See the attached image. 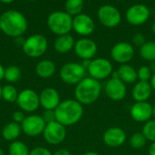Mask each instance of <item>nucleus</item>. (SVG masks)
I'll return each mask as SVG.
<instances>
[{"label": "nucleus", "instance_id": "1", "mask_svg": "<svg viewBox=\"0 0 155 155\" xmlns=\"http://www.w3.org/2000/svg\"><path fill=\"white\" fill-rule=\"evenodd\" d=\"M28 26L25 16L17 10H7L0 16V29L8 37H18L25 33Z\"/></svg>", "mask_w": 155, "mask_h": 155}, {"label": "nucleus", "instance_id": "2", "mask_svg": "<svg viewBox=\"0 0 155 155\" xmlns=\"http://www.w3.org/2000/svg\"><path fill=\"white\" fill-rule=\"evenodd\" d=\"M55 120L64 127L77 123L83 117V105L76 100H65L61 101L54 110Z\"/></svg>", "mask_w": 155, "mask_h": 155}, {"label": "nucleus", "instance_id": "3", "mask_svg": "<svg viewBox=\"0 0 155 155\" xmlns=\"http://www.w3.org/2000/svg\"><path fill=\"white\" fill-rule=\"evenodd\" d=\"M102 85L99 80L91 77L84 78L75 87L74 96L82 105H90L95 102L100 97Z\"/></svg>", "mask_w": 155, "mask_h": 155}, {"label": "nucleus", "instance_id": "4", "mask_svg": "<svg viewBox=\"0 0 155 155\" xmlns=\"http://www.w3.org/2000/svg\"><path fill=\"white\" fill-rule=\"evenodd\" d=\"M47 26L55 35H66L73 28L72 16L66 12L54 11L47 17Z\"/></svg>", "mask_w": 155, "mask_h": 155}, {"label": "nucleus", "instance_id": "5", "mask_svg": "<svg viewBox=\"0 0 155 155\" xmlns=\"http://www.w3.org/2000/svg\"><path fill=\"white\" fill-rule=\"evenodd\" d=\"M48 48V42L45 36L35 34L25 40L22 49L24 53L30 58H39L43 56Z\"/></svg>", "mask_w": 155, "mask_h": 155}, {"label": "nucleus", "instance_id": "6", "mask_svg": "<svg viewBox=\"0 0 155 155\" xmlns=\"http://www.w3.org/2000/svg\"><path fill=\"white\" fill-rule=\"evenodd\" d=\"M86 69L79 63L70 62L64 64L60 69L61 79L69 85H77L85 78Z\"/></svg>", "mask_w": 155, "mask_h": 155}, {"label": "nucleus", "instance_id": "7", "mask_svg": "<svg viewBox=\"0 0 155 155\" xmlns=\"http://www.w3.org/2000/svg\"><path fill=\"white\" fill-rule=\"evenodd\" d=\"M87 72L90 74V77L94 79H104L112 74L113 65L108 59L98 58L91 60L90 65L87 68Z\"/></svg>", "mask_w": 155, "mask_h": 155}, {"label": "nucleus", "instance_id": "8", "mask_svg": "<svg viewBox=\"0 0 155 155\" xmlns=\"http://www.w3.org/2000/svg\"><path fill=\"white\" fill-rule=\"evenodd\" d=\"M43 135L47 143L57 145L64 141L66 137V130L64 125L55 121L45 125Z\"/></svg>", "mask_w": 155, "mask_h": 155}, {"label": "nucleus", "instance_id": "9", "mask_svg": "<svg viewBox=\"0 0 155 155\" xmlns=\"http://www.w3.org/2000/svg\"><path fill=\"white\" fill-rule=\"evenodd\" d=\"M16 103L22 111L34 112L40 106L39 95L31 89H25L18 94Z\"/></svg>", "mask_w": 155, "mask_h": 155}, {"label": "nucleus", "instance_id": "10", "mask_svg": "<svg viewBox=\"0 0 155 155\" xmlns=\"http://www.w3.org/2000/svg\"><path fill=\"white\" fill-rule=\"evenodd\" d=\"M46 123L40 115L32 114L25 116L24 122L21 123V129L23 132L30 137H35L44 132Z\"/></svg>", "mask_w": 155, "mask_h": 155}, {"label": "nucleus", "instance_id": "11", "mask_svg": "<svg viewBox=\"0 0 155 155\" xmlns=\"http://www.w3.org/2000/svg\"><path fill=\"white\" fill-rule=\"evenodd\" d=\"M98 18L104 26L114 27L121 22V14L116 7L110 5H104L98 10Z\"/></svg>", "mask_w": 155, "mask_h": 155}, {"label": "nucleus", "instance_id": "12", "mask_svg": "<svg viewBox=\"0 0 155 155\" xmlns=\"http://www.w3.org/2000/svg\"><path fill=\"white\" fill-rule=\"evenodd\" d=\"M134 56V50L131 44L126 42H120L115 44L111 50L112 58L121 64H126L131 61Z\"/></svg>", "mask_w": 155, "mask_h": 155}, {"label": "nucleus", "instance_id": "13", "mask_svg": "<svg viewBox=\"0 0 155 155\" xmlns=\"http://www.w3.org/2000/svg\"><path fill=\"white\" fill-rule=\"evenodd\" d=\"M126 85L119 78L113 77L110 79L105 85V93L109 99L120 101L126 96Z\"/></svg>", "mask_w": 155, "mask_h": 155}, {"label": "nucleus", "instance_id": "14", "mask_svg": "<svg viewBox=\"0 0 155 155\" xmlns=\"http://www.w3.org/2000/svg\"><path fill=\"white\" fill-rule=\"evenodd\" d=\"M75 54L83 60H90L97 52V45L89 38H82L74 44Z\"/></svg>", "mask_w": 155, "mask_h": 155}, {"label": "nucleus", "instance_id": "15", "mask_svg": "<svg viewBox=\"0 0 155 155\" xmlns=\"http://www.w3.org/2000/svg\"><path fill=\"white\" fill-rule=\"evenodd\" d=\"M130 114L137 122H147L153 117V105L147 101L135 102L130 110Z\"/></svg>", "mask_w": 155, "mask_h": 155}, {"label": "nucleus", "instance_id": "16", "mask_svg": "<svg viewBox=\"0 0 155 155\" xmlns=\"http://www.w3.org/2000/svg\"><path fill=\"white\" fill-rule=\"evenodd\" d=\"M40 106L45 111H54L60 104V95L54 88H45L39 94Z\"/></svg>", "mask_w": 155, "mask_h": 155}, {"label": "nucleus", "instance_id": "17", "mask_svg": "<svg viewBox=\"0 0 155 155\" xmlns=\"http://www.w3.org/2000/svg\"><path fill=\"white\" fill-rule=\"evenodd\" d=\"M150 11L144 5L137 4L131 6L126 12V19L132 25H142L148 19Z\"/></svg>", "mask_w": 155, "mask_h": 155}, {"label": "nucleus", "instance_id": "18", "mask_svg": "<svg viewBox=\"0 0 155 155\" xmlns=\"http://www.w3.org/2000/svg\"><path fill=\"white\" fill-rule=\"evenodd\" d=\"M73 29L81 36H89L94 30V20L85 14H79L73 18Z\"/></svg>", "mask_w": 155, "mask_h": 155}, {"label": "nucleus", "instance_id": "19", "mask_svg": "<svg viewBox=\"0 0 155 155\" xmlns=\"http://www.w3.org/2000/svg\"><path fill=\"white\" fill-rule=\"evenodd\" d=\"M104 143L112 148L122 146L126 141V134L124 130L118 127H113L108 129L103 136Z\"/></svg>", "mask_w": 155, "mask_h": 155}, {"label": "nucleus", "instance_id": "20", "mask_svg": "<svg viewBox=\"0 0 155 155\" xmlns=\"http://www.w3.org/2000/svg\"><path fill=\"white\" fill-rule=\"evenodd\" d=\"M152 92L153 88L151 83L148 81H138L133 89L132 95L136 102L147 101V100L151 97Z\"/></svg>", "mask_w": 155, "mask_h": 155}, {"label": "nucleus", "instance_id": "21", "mask_svg": "<svg viewBox=\"0 0 155 155\" xmlns=\"http://www.w3.org/2000/svg\"><path fill=\"white\" fill-rule=\"evenodd\" d=\"M74 37L69 35H62L59 36L54 44V48L55 49L56 52L60 53V54H65L69 51H71L74 48Z\"/></svg>", "mask_w": 155, "mask_h": 155}, {"label": "nucleus", "instance_id": "22", "mask_svg": "<svg viewBox=\"0 0 155 155\" xmlns=\"http://www.w3.org/2000/svg\"><path fill=\"white\" fill-rule=\"evenodd\" d=\"M117 74H118V78L125 84L134 83L138 79L137 71L135 70V69L127 64L122 65L119 68Z\"/></svg>", "mask_w": 155, "mask_h": 155}, {"label": "nucleus", "instance_id": "23", "mask_svg": "<svg viewBox=\"0 0 155 155\" xmlns=\"http://www.w3.org/2000/svg\"><path fill=\"white\" fill-rule=\"evenodd\" d=\"M35 72L37 76L42 79H49L55 72V65L49 59H43L37 63Z\"/></svg>", "mask_w": 155, "mask_h": 155}, {"label": "nucleus", "instance_id": "24", "mask_svg": "<svg viewBox=\"0 0 155 155\" xmlns=\"http://www.w3.org/2000/svg\"><path fill=\"white\" fill-rule=\"evenodd\" d=\"M21 126L20 124L11 122L6 124L2 130V136L5 141L8 142H15L21 133Z\"/></svg>", "mask_w": 155, "mask_h": 155}, {"label": "nucleus", "instance_id": "25", "mask_svg": "<svg viewBox=\"0 0 155 155\" xmlns=\"http://www.w3.org/2000/svg\"><path fill=\"white\" fill-rule=\"evenodd\" d=\"M140 55L147 61H155V42H145L140 48Z\"/></svg>", "mask_w": 155, "mask_h": 155}, {"label": "nucleus", "instance_id": "26", "mask_svg": "<svg viewBox=\"0 0 155 155\" xmlns=\"http://www.w3.org/2000/svg\"><path fill=\"white\" fill-rule=\"evenodd\" d=\"M21 78V69L19 67L11 65L5 69V77L4 79L9 83H15Z\"/></svg>", "mask_w": 155, "mask_h": 155}, {"label": "nucleus", "instance_id": "27", "mask_svg": "<svg viewBox=\"0 0 155 155\" xmlns=\"http://www.w3.org/2000/svg\"><path fill=\"white\" fill-rule=\"evenodd\" d=\"M30 151L28 147L20 141L12 142L8 148V154L9 155H29Z\"/></svg>", "mask_w": 155, "mask_h": 155}, {"label": "nucleus", "instance_id": "28", "mask_svg": "<svg viewBox=\"0 0 155 155\" xmlns=\"http://www.w3.org/2000/svg\"><path fill=\"white\" fill-rule=\"evenodd\" d=\"M84 8V0H66L65 10L70 16H77L81 14Z\"/></svg>", "mask_w": 155, "mask_h": 155}, {"label": "nucleus", "instance_id": "29", "mask_svg": "<svg viewBox=\"0 0 155 155\" xmlns=\"http://www.w3.org/2000/svg\"><path fill=\"white\" fill-rule=\"evenodd\" d=\"M18 94L19 93L17 92L16 89L11 84H7L2 87V99L7 102L16 101Z\"/></svg>", "mask_w": 155, "mask_h": 155}, {"label": "nucleus", "instance_id": "30", "mask_svg": "<svg viewBox=\"0 0 155 155\" xmlns=\"http://www.w3.org/2000/svg\"><path fill=\"white\" fill-rule=\"evenodd\" d=\"M146 142H147V140H146L145 136L143 134V132H136V133L133 134L129 140L131 147H133L134 149H136V150H139V149H142L143 147H144L146 144Z\"/></svg>", "mask_w": 155, "mask_h": 155}, {"label": "nucleus", "instance_id": "31", "mask_svg": "<svg viewBox=\"0 0 155 155\" xmlns=\"http://www.w3.org/2000/svg\"><path fill=\"white\" fill-rule=\"evenodd\" d=\"M142 132L145 136L146 140L155 143V120H150L145 122Z\"/></svg>", "mask_w": 155, "mask_h": 155}, {"label": "nucleus", "instance_id": "32", "mask_svg": "<svg viewBox=\"0 0 155 155\" xmlns=\"http://www.w3.org/2000/svg\"><path fill=\"white\" fill-rule=\"evenodd\" d=\"M137 76L140 81H148L149 79H152L153 73L148 66H143L138 69Z\"/></svg>", "mask_w": 155, "mask_h": 155}, {"label": "nucleus", "instance_id": "33", "mask_svg": "<svg viewBox=\"0 0 155 155\" xmlns=\"http://www.w3.org/2000/svg\"><path fill=\"white\" fill-rule=\"evenodd\" d=\"M43 119L45 121V122L47 124V123H50V122H55V113H54V111H45L44 113H43Z\"/></svg>", "mask_w": 155, "mask_h": 155}, {"label": "nucleus", "instance_id": "34", "mask_svg": "<svg viewBox=\"0 0 155 155\" xmlns=\"http://www.w3.org/2000/svg\"><path fill=\"white\" fill-rule=\"evenodd\" d=\"M29 155H53L51 152L45 147H35L30 151Z\"/></svg>", "mask_w": 155, "mask_h": 155}, {"label": "nucleus", "instance_id": "35", "mask_svg": "<svg viewBox=\"0 0 155 155\" xmlns=\"http://www.w3.org/2000/svg\"><path fill=\"white\" fill-rule=\"evenodd\" d=\"M133 42L134 43V45L138 47H142L145 43V37L143 34L137 33L133 37Z\"/></svg>", "mask_w": 155, "mask_h": 155}, {"label": "nucleus", "instance_id": "36", "mask_svg": "<svg viewBox=\"0 0 155 155\" xmlns=\"http://www.w3.org/2000/svg\"><path fill=\"white\" fill-rule=\"evenodd\" d=\"M25 118V116L24 112L21 111H17L13 113V122H15L18 124L22 123L24 122Z\"/></svg>", "mask_w": 155, "mask_h": 155}, {"label": "nucleus", "instance_id": "37", "mask_svg": "<svg viewBox=\"0 0 155 155\" xmlns=\"http://www.w3.org/2000/svg\"><path fill=\"white\" fill-rule=\"evenodd\" d=\"M53 155H71L70 154V152L68 150H65V149H59L57 150L54 153Z\"/></svg>", "mask_w": 155, "mask_h": 155}, {"label": "nucleus", "instance_id": "38", "mask_svg": "<svg viewBox=\"0 0 155 155\" xmlns=\"http://www.w3.org/2000/svg\"><path fill=\"white\" fill-rule=\"evenodd\" d=\"M25 39H24V38H22L21 37H15V44L16 45H18V46H23L24 45V43H25Z\"/></svg>", "mask_w": 155, "mask_h": 155}, {"label": "nucleus", "instance_id": "39", "mask_svg": "<svg viewBox=\"0 0 155 155\" xmlns=\"http://www.w3.org/2000/svg\"><path fill=\"white\" fill-rule=\"evenodd\" d=\"M149 155H155V143H153L149 148Z\"/></svg>", "mask_w": 155, "mask_h": 155}, {"label": "nucleus", "instance_id": "40", "mask_svg": "<svg viewBox=\"0 0 155 155\" xmlns=\"http://www.w3.org/2000/svg\"><path fill=\"white\" fill-rule=\"evenodd\" d=\"M5 77V68L0 64V80H2Z\"/></svg>", "mask_w": 155, "mask_h": 155}, {"label": "nucleus", "instance_id": "41", "mask_svg": "<svg viewBox=\"0 0 155 155\" xmlns=\"http://www.w3.org/2000/svg\"><path fill=\"white\" fill-rule=\"evenodd\" d=\"M150 69H151V71H152V73H153V75H154L155 74V61H153V62H151V65H150Z\"/></svg>", "mask_w": 155, "mask_h": 155}, {"label": "nucleus", "instance_id": "42", "mask_svg": "<svg viewBox=\"0 0 155 155\" xmlns=\"http://www.w3.org/2000/svg\"><path fill=\"white\" fill-rule=\"evenodd\" d=\"M151 85H152V88L153 90L155 91V74L153 75L152 79H151Z\"/></svg>", "mask_w": 155, "mask_h": 155}, {"label": "nucleus", "instance_id": "43", "mask_svg": "<svg viewBox=\"0 0 155 155\" xmlns=\"http://www.w3.org/2000/svg\"><path fill=\"white\" fill-rule=\"evenodd\" d=\"M83 155H100L99 153H95V152H87L85 153H84Z\"/></svg>", "mask_w": 155, "mask_h": 155}, {"label": "nucleus", "instance_id": "44", "mask_svg": "<svg viewBox=\"0 0 155 155\" xmlns=\"http://www.w3.org/2000/svg\"><path fill=\"white\" fill-rule=\"evenodd\" d=\"M15 0H0V2L4 3V4H9V3H12L14 2Z\"/></svg>", "mask_w": 155, "mask_h": 155}, {"label": "nucleus", "instance_id": "45", "mask_svg": "<svg viewBox=\"0 0 155 155\" xmlns=\"http://www.w3.org/2000/svg\"><path fill=\"white\" fill-rule=\"evenodd\" d=\"M153 116L154 117L155 119V103L153 105Z\"/></svg>", "mask_w": 155, "mask_h": 155}, {"label": "nucleus", "instance_id": "46", "mask_svg": "<svg viewBox=\"0 0 155 155\" xmlns=\"http://www.w3.org/2000/svg\"><path fill=\"white\" fill-rule=\"evenodd\" d=\"M0 155H5V153L4 150L1 149V148H0Z\"/></svg>", "mask_w": 155, "mask_h": 155}, {"label": "nucleus", "instance_id": "47", "mask_svg": "<svg viewBox=\"0 0 155 155\" xmlns=\"http://www.w3.org/2000/svg\"><path fill=\"white\" fill-rule=\"evenodd\" d=\"M152 28H153V32L155 34V21L153 22V27Z\"/></svg>", "mask_w": 155, "mask_h": 155}, {"label": "nucleus", "instance_id": "48", "mask_svg": "<svg viewBox=\"0 0 155 155\" xmlns=\"http://www.w3.org/2000/svg\"><path fill=\"white\" fill-rule=\"evenodd\" d=\"M2 99V87L0 86V100Z\"/></svg>", "mask_w": 155, "mask_h": 155}, {"label": "nucleus", "instance_id": "49", "mask_svg": "<svg viewBox=\"0 0 155 155\" xmlns=\"http://www.w3.org/2000/svg\"><path fill=\"white\" fill-rule=\"evenodd\" d=\"M27 1H35V0H27Z\"/></svg>", "mask_w": 155, "mask_h": 155}, {"label": "nucleus", "instance_id": "50", "mask_svg": "<svg viewBox=\"0 0 155 155\" xmlns=\"http://www.w3.org/2000/svg\"><path fill=\"white\" fill-rule=\"evenodd\" d=\"M0 32H1V29H0Z\"/></svg>", "mask_w": 155, "mask_h": 155}]
</instances>
